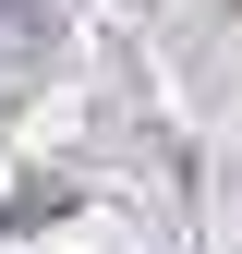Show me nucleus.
<instances>
[{"instance_id": "nucleus-2", "label": "nucleus", "mask_w": 242, "mask_h": 254, "mask_svg": "<svg viewBox=\"0 0 242 254\" xmlns=\"http://www.w3.org/2000/svg\"><path fill=\"white\" fill-rule=\"evenodd\" d=\"M0 218H12V206H0Z\"/></svg>"}, {"instance_id": "nucleus-1", "label": "nucleus", "mask_w": 242, "mask_h": 254, "mask_svg": "<svg viewBox=\"0 0 242 254\" xmlns=\"http://www.w3.org/2000/svg\"><path fill=\"white\" fill-rule=\"evenodd\" d=\"M60 37V0H0V49H12V61H37Z\"/></svg>"}]
</instances>
